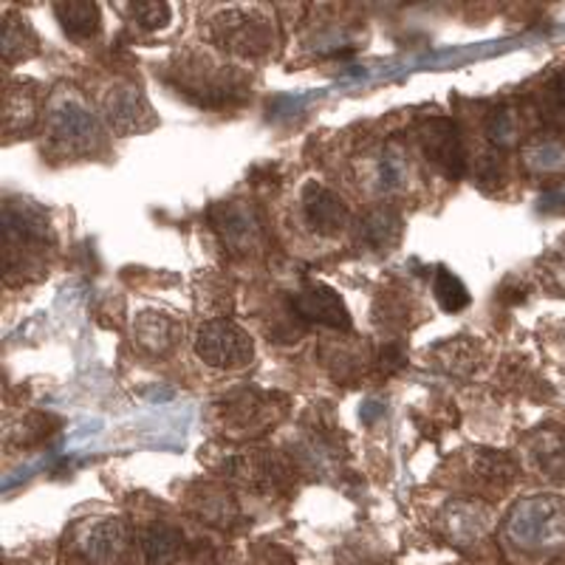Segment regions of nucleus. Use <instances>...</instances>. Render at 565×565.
I'll return each instance as SVG.
<instances>
[{"label":"nucleus","instance_id":"obj_5","mask_svg":"<svg viewBox=\"0 0 565 565\" xmlns=\"http://www.w3.org/2000/svg\"><path fill=\"white\" fill-rule=\"evenodd\" d=\"M212 40L241 57H266L275 45V29L257 9L230 7L212 20Z\"/></svg>","mask_w":565,"mask_h":565},{"label":"nucleus","instance_id":"obj_3","mask_svg":"<svg viewBox=\"0 0 565 565\" xmlns=\"http://www.w3.org/2000/svg\"><path fill=\"white\" fill-rule=\"evenodd\" d=\"M49 153L60 159H85L103 150V128L97 116L71 97L54 99L49 108Z\"/></svg>","mask_w":565,"mask_h":565},{"label":"nucleus","instance_id":"obj_16","mask_svg":"<svg viewBox=\"0 0 565 565\" xmlns=\"http://www.w3.org/2000/svg\"><path fill=\"white\" fill-rule=\"evenodd\" d=\"M526 452L534 467L548 478L565 476V430L559 427H540L526 444Z\"/></svg>","mask_w":565,"mask_h":565},{"label":"nucleus","instance_id":"obj_20","mask_svg":"<svg viewBox=\"0 0 565 565\" xmlns=\"http://www.w3.org/2000/svg\"><path fill=\"white\" fill-rule=\"evenodd\" d=\"M34 54H40V40L34 29L23 18L7 14L3 26H0V57H3V63H23Z\"/></svg>","mask_w":565,"mask_h":565},{"label":"nucleus","instance_id":"obj_27","mask_svg":"<svg viewBox=\"0 0 565 565\" xmlns=\"http://www.w3.org/2000/svg\"><path fill=\"white\" fill-rule=\"evenodd\" d=\"M407 179V164L402 161V156L387 150L380 161V184L382 190H398Z\"/></svg>","mask_w":565,"mask_h":565},{"label":"nucleus","instance_id":"obj_8","mask_svg":"<svg viewBox=\"0 0 565 565\" xmlns=\"http://www.w3.org/2000/svg\"><path fill=\"white\" fill-rule=\"evenodd\" d=\"M210 224L218 232L221 244L235 255H249L264 244V221L246 201H221L210 210Z\"/></svg>","mask_w":565,"mask_h":565},{"label":"nucleus","instance_id":"obj_25","mask_svg":"<svg viewBox=\"0 0 565 565\" xmlns=\"http://www.w3.org/2000/svg\"><path fill=\"white\" fill-rule=\"evenodd\" d=\"M130 12H134L136 23H139L141 29L159 32V29H164L170 23L173 9H170V3H164V0H141V3H134V7H130Z\"/></svg>","mask_w":565,"mask_h":565},{"label":"nucleus","instance_id":"obj_24","mask_svg":"<svg viewBox=\"0 0 565 565\" xmlns=\"http://www.w3.org/2000/svg\"><path fill=\"white\" fill-rule=\"evenodd\" d=\"M529 168L537 170V173H554V170L565 168V148L559 141H537L534 148L526 150Z\"/></svg>","mask_w":565,"mask_h":565},{"label":"nucleus","instance_id":"obj_4","mask_svg":"<svg viewBox=\"0 0 565 565\" xmlns=\"http://www.w3.org/2000/svg\"><path fill=\"white\" fill-rule=\"evenodd\" d=\"M509 537L521 548H552L565 543V503L552 494H537L514 507L507 523Z\"/></svg>","mask_w":565,"mask_h":565},{"label":"nucleus","instance_id":"obj_21","mask_svg":"<svg viewBox=\"0 0 565 565\" xmlns=\"http://www.w3.org/2000/svg\"><path fill=\"white\" fill-rule=\"evenodd\" d=\"M489 509L478 501H463L452 503L450 507V534L458 540V543H469V540H478L489 526Z\"/></svg>","mask_w":565,"mask_h":565},{"label":"nucleus","instance_id":"obj_6","mask_svg":"<svg viewBox=\"0 0 565 565\" xmlns=\"http://www.w3.org/2000/svg\"><path fill=\"white\" fill-rule=\"evenodd\" d=\"M195 353L204 365L218 367V371H238L249 365L255 356V342L232 320H210L195 334Z\"/></svg>","mask_w":565,"mask_h":565},{"label":"nucleus","instance_id":"obj_23","mask_svg":"<svg viewBox=\"0 0 565 565\" xmlns=\"http://www.w3.org/2000/svg\"><path fill=\"white\" fill-rule=\"evenodd\" d=\"M487 134L498 148H509V145H514L523 134L521 114H518L514 108L492 110V116H489V122H487Z\"/></svg>","mask_w":565,"mask_h":565},{"label":"nucleus","instance_id":"obj_28","mask_svg":"<svg viewBox=\"0 0 565 565\" xmlns=\"http://www.w3.org/2000/svg\"><path fill=\"white\" fill-rule=\"evenodd\" d=\"M503 156L498 153V150H489V153H483V159L478 161V181H481L483 186H487V181H494V186L501 184L503 181Z\"/></svg>","mask_w":565,"mask_h":565},{"label":"nucleus","instance_id":"obj_18","mask_svg":"<svg viewBox=\"0 0 565 565\" xmlns=\"http://www.w3.org/2000/svg\"><path fill=\"white\" fill-rule=\"evenodd\" d=\"M60 26L71 40H94L103 29V14L97 3L88 0H68V3H54Z\"/></svg>","mask_w":565,"mask_h":565},{"label":"nucleus","instance_id":"obj_2","mask_svg":"<svg viewBox=\"0 0 565 565\" xmlns=\"http://www.w3.org/2000/svg\"><path fill=\"white\" fill-rule=\"evenodd\" d=\"M175 88L201 108H226V105L241 103V90L246 85L232 65L206 57V54H193L175 65Z\"/></svg>","mask_w":565,"mask_h":565},{"label":"nucleus","instance_id":"obj_17","mask_svg":"<svg viewBox=\"0 0 565 565\" xmlns=\"http://www.w3.org/2000/svg\"><path fill=\"white\" fill-rule=\"evenodd\" d=\"M514 476H518V467L503 452L483 450L476 452V458L469 461V478H472L476 487L487 489V492H503L514 481Z\"/></svg>","mask_w":565,"mask_h":565},{"label":"nucleus","instance_id":"obj_26","mask_svg":"<svg viewBox=\"0 0 565 565\" xmlns=\"http://www.w3.org/2000/svg\"><path fill=\"white\" fill-rule=\"evenodd\" d=\"M540 271H543V282L548 289L565 295V241H559L540 264Z\"/></svg>","mask_w":565,"mask_h":565},{"label":"nucleus","instance_id":"obj_13","mask_svg":"<svg viewBox=\"0 0 565 565\" xmlns=\"http://www.w3.org/2000/svg\"><path fill=\"white\" fill-rule=\"evenodd\" d=\"M402 215L391 206H373L356 224V241L373 252H391L402 241Z\"/></svg>","mask_w":565,"mask_h":565},{"label":"nucleus","instance_id":"obj_19","mask_svg":"<svg viewBox=\"0 0 565 565\" xmlns=\"http://www.w3.org/2000/svg\"><path fill=\"white\" fill-rule=\"evenodd\" d=\"M179 322L173 317L161 315V311H145L136 320V342L148 353H153V356L168 353L175 345V340H179Z\"/></svg>","mask_w":565,"mask_h":565},{"label":"nucleus","instance_id":"obj_9","mask_svg":"<svg viewBox=\"0 0 565 565\" xmlns=\"http://www.w3.org/2000/svg\"><path fill=\"white\" fill-rule=\"evenodd\" d=\"M105 119H108V128L116 136H134V134H148L150 128L159 125L153 108L145 99L136 85L119 83L105 94Z\"/></svg>","mask_w":565,"mask_h":565},{"label":"nucleus","instance_id":"obj_10","mask_svg":"<svg viewBox=\"0 0 565 565\" xmlns=\"http://www.w3.org/2000/svg\"><path fill=\"white\" fill-rule=\"evenodd\" d=\"M291 311L300 320L317 322V326H326L331 331H351V315H348L345 300L322 282H311V286L297 291L291 297Z\"/></svg>","mask_w":565,"mask_h":565},{"label":"nucleus","instance_id":"obj_7","mask_svg":"<svg viewBox=\"0 0 565 565\" xmlns=\"http://www.w3.org/2000/svg\"><path fill=\"white\" fill-rule=\"evenodd\" d=\"M418 145H422L424 159L430 161L441 175H447L452 181L467 175V148H463L461 130H458V125L452 119H444V116L427 119L422 125V130H418Z\"/></svg>","mask_w":565,"mask_h":565},{"label":"nucleus","instance_id":"obj_12","mask_svg":"<svg viewBox=\"0 0 565 565\" xmlns=\"http://www.w3.org/2000/svg\"><path fill=\"white\" fill-rule=\"evenodd\" d=\"M130 526L122 518H105L85 534V557L94 565H122L130 554Z\"/></svg>","mask_w":565,"mask_h":565},{"label":"nucleus","instance_id":"obj_11","mask_svg":"<svg viewBox=\"0 0 565 565\" xmlns=\"http://www.w3.org/2000/svg\"><path fill=\"white\" fill-rule=\"evenodd\" d=\"M302 218L311 226V232H317L322 238H334V235H342L348 230L351 212H348L345 201L334 190L309 181L302 186Z\"/></svg>","mask_w":565,"mask_h":565},{"label":"nucleus","instance_id":"obj_15","mask_svg":"<svg viewBox=\"0 0 565 565\" xmlns=\"http://www.w3.org/2000/svg\"><path fill=\"white\" fill-rule=\"evenodd\" d=\"M40 97L26 83H9L3 90V134H23L38 122Z\"/></svg>","mask_w":565,"mask_h":565},{"label":"nucleus","instance_id":"obj_29","mask_svg":"<svg viewBox=\"0 0 565 565\" xmlns=\"http://www.w3.org/2000/svg\"><path fill=\"white\" fill-rule=\"evenodd\" d=\"M548 97H552V103L565 114V71L554 79L552 85H548Z\"/></svg>","mask_w":565,"mask_h":565},{"label":"nucleus","instance_id":"obj_14","mask_svg":"<svg viewBox=\"0 0 565 565\" xmlns=\"http://www.w3.org/2000/svg\"><path fill=\"white\" fill-rule=\"evenodd\" d=\"M139 543L148 565H175L184 557V534L164 521L148 523Z\"/></svg>","mask_w":565,"mask_h":565},{"label":"nucleus","instance_id":"obj_22","mask_svg":"<svg viewBox=\"0 0 565 565\" xmlns=\"http://www.w3.org/2000/svg\"><path fill=\"white\" fill-rule=\"evenodd\" d=\"M433 291H436L438 306H441L444 311H450V315H456V311H463L469 302H472L467 286H463V282L458 280V277L452 275L450 269H444V266L436 271V282H433Z\"/></svg>","mask_w":565,"mask_h":565},{"label":"nucleus","instance_id":"obj_1","mask_svg":"<svg viewBox=\"0 0 565 565\" xmlns=\"http://www.w3.org/2000/svg\"><path fill=\"white\" fill-rule=\"evenodd\" d=\"M52 244V224L38 204L26 199L3 204V280L9 286L38 277Z\"/></svg>","mask_w":565,"mask_h":565}]
</instances>
